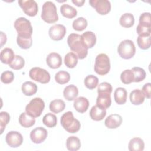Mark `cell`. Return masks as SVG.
Returning a JSON list of instances; mask_svg holds the SVG:
<instances>
[{
	"label": "cell",
	"mask_w": 151,
	"mask_h": 151,
	"mask_svg": "<svg viewBox=\"0 0 151 151\" xmlns=\"http://www.w3.org/2000/svg\"><path fill=\"white\" fill-rule=\"evenodd\" d=\"M66 33V28L61 24H55L51 26L48 31L50 37L54 41L62 40Z\"/></svg>",
	"instance_id": "12"
},
{
	"label": "cell",
	"mask_w": 151,
	"mask_h": 151,
	"mask_svg": "<svg viewBox=\"0 0 151 151\" xmlns=\"http://www.w3.org/2000/svg\"><path fill=\"white\" fill-rule=\"evenodd\" d=\"M84 83L85 86L87 88H88L90 90H92V89H94V88H96L97 87V86L98 85L99 79L94 75H93V74L88 75L85 78Z\"/></svg>",
	"instance_id": "34"
},
{
	"label": "cell",
	"mask_w": 151,
	"mask_h": 151,
	"mask_svg": "<svg viewBox=\"0 0 151 151\" xmlns=\"http://www.w3.org/2000/svg\"><path fill=\"white\" fill-rule=\"evenodd\" d=\"M18 35L17 37L21 38H31L32 34V27L31 22L24 17H19L14 22Z\"/></svg>",
	"instance_id": "2"
},
{
	"label": "cell",
	"mask_w": 151,
	"mask_h": 151,
	"mask_svg": "<svg viewBox=\"0 0 151 151\" xmlns=\"http://www.w3.org/2000/svg\"><path fill=\"white\" fill-rule=\"evenodd\" d=\"M18 2L24 13L27 15L34 17L37 15L38 7L36 1L34 0H21L18 1Z\"/></svg>",
	"instance_id": "9"
},
{
	"label": "cell",
	"mask_w": 151,
	"mask_h": 151,
	"mask_svg": "<svg viewBox=\"0 0 151 151\" xmlns=\"http://www.w3.org/2000/svg\"><path fill=\"white\" fill-rule=\"evenodd\" d=\"M46 62L49 67L55 69L61 65L62 58L61 55L57 52H51L47 55Z\"/></svg>",
	"instance_id": "15"
},
{
	"label": "cell",
	"mask_w": 151,
	"mask_h": 151,
	"mask_svg": "<svg viewBox=\"0 0 151 151\" xmlns=\"http://www.w3.org/2000/svg\"><path fill=\"white\" fill-rule=\"evenodd\" d=\"M120 24L124 28H130L134 23V18L131 13H124L120 18Z\"/></svg>",
	"instance_id": "30"
},
{
	"label": "cell",
	"mask_w": 151,
	"mask_h": 151,
	"mask_svg": "<svg viewBox=\"0 0 151 151\" xmlns=\"http://www.w3.org/2000/svg\"><path fill=\"white\" fill-rule=\"evenodd\" d=\"M78 63V57L76 54L73 52L67 53L64 57V64L65 65L70 68H74Z\"/></svg>",
	"instance_id": "31"
},
{
	"label": "cell",
	"mask_w": 151,
	"mask_h": 151,
	"mask_svg": "<svg viewBox=\"0 0 151 151\" xmlns=\"http://www.w3.org/2000/svg\"><path fill=\"white\" fill-rule=\"evenodd\" d=\"M70 80V74L66 71L61 70L57 72L55 74V81L60 84H64L68 83Z\"/></svg>",
	"instance_id": "32"
},
{
	"label": "cell",
	"mask_w": 151,
	"mask_h": 151,
	"mask_svg": "<svg viewBox=\"0 0 151 151\" xmlns=\"http://www.w3.org/2000/svg\"><path fill=\"white\" fill-rule=\"evenodd\" d=\"M17 42L19 47L22 49L29 48L32 44V39L31 38H21L17 37Z\"/></svg>",
	"instance_id": "41"
},
{
	"label": "cell",
	"mask_w": 151,
	"mask_h": 151,
	"mask_svg": "<svg viewBox=\"0 0 151 151\" xmlns=\"http://www.w3.org/2000/svg\"><path fill=\"white\" fill-rule=\"evenodd\" d=\"M150 90H151V84L150 83H146L142 87V91L143 92L145 97L147 99L150 98Z\"/></svg>",
	"instance_id": "46"
},
{
	"label": "cell",
	"mask_w": 151,
	"mask_h": 151,
	"mask_svg": "<svg viewBox=\"0 0 151 151\" xmlns=\"http://www.w3.org/2000/svg\"><path fill=\"white\" fill-rule=\"evenodd\" d=\"M44 107V100L40 97H35L26 106L25 111L31 117L35 118L41 116Z\"/></svg>",
	"instance_id": "5"
},
{
	"label": "cell",
	"mask_w": 151,
	"mask_h": 151,
	"mask_svg": "<svg viewBox=\"0 0 151 151\" xmlns=\"http://www.w3.org/2000/svg\"><path fill=\"white\" fill-rule=\"evenodd\" d=\"M5 141L8 146L15 148L22 145L23 137L22 134L17 131H10L6 135Z\"/></svg>",
	"instance_id": "11"
},
{
	"label": "cell",
	"mask_w": 151,
	"mask_h": 151,
	"mask_svg": "<svg viewBox=\"0 0 151 151\" xmlns=\"http://www.w3.org/2000/svg\"><path fill=\"white\" fill-rule=\"evenodd\" d=\"M78 94V88L73 84H70L66 86L63 91L64 98L68 101L74 100Z\"/></svg>",
	"instance_id": "19"
},
{
	"label": "cell",
	"mask_w": 151,
	"mask_h": 151,
	"mask_svg": "<svg viewBox=\"0 0 151 151\" xmlns=\"http://www.w3.org/2000/svg\"><path fill=\"white\" fill-rule=\"evenodd\" d=\"M140 24L151 26L150 21V12H143L139 17V23Z\"/></svg>",
	"instance_id": "45"
},
{
	"label": "cell",
	"mask_w": 151,
	"mask_h": 151,
	"mask_svg": "<svg viewBox=\"0 0 151 151\" xmlns=\"http://www.w3.org/2000/svg\"><path fill=\"white\" fill-rule=\"evenodd\" d=\"M112 86L107 82H102L99 86L97 88V93L104 92L111 94L112 92Z\"/></svg>",
	"instance_id": "44"
},
{
	"label": "cell",
	"mask_w": 151,
	"mask_h": 151,
	"mask_svg": "<svg viewBox=\"0 0 151 151\" xmlns=\"http://www.w3.org/2000/svg\"><path fill=\"white\" fill-rule=\"evenodd\" d=\"M134 74V82H140L143 81L146 76V72L141 67H134L131 69Z\"/></svg>",
	"instance_id": "37"
},
{
	"label": "cell",
	"mask_w": 151,
	"mask_h": 151,
	"mask_svg": "<svg viewBox=\"0 0 151 151\" xmlns=\"http://www.w3.org/2000/svg\"><path fill=\"white\" fill-rule=\"evenodd\" d=\"M89 4L100 15H106L111 9V3L108 0H90Z\"/></svg>",
	"instance_id": "10"
},
{
	"label": "cell",
	"mask_w": 151,
	"mask_h": 151,
	"mask_svg": "<svg viewBox=\"0 0 151 151\" xmlns=\"http://www.w3.org/2000/svg\"><path fill=\"white\" fill-rule=\"evenodd\" d=\"M21 90L24 94L27 96H31L37 93V86L32 81H25L22 84Z\"/></svg>",
	"instance_id": "24"
},
{
	"label": "cell",
	"mask_w": 151,
	"mask_h": 151,
	"mask_svg": "<svg viewBox=\"0 0 151 151\" xmlns=\"http://www.w3.org/2000/svg\"><path fill=\"white\" fill-rule=\"evenodd\" d=\"M14 79V74L11 71H5L1 76V80L5 84H9L13 81Z\"/></svg>",
	"instance_id": "43"
},
{
	"label": "cell",
	"mask_w": 151,
	"mask_h": 151,
	"mask_svg": "<svg viewBox=\"0 0 151 151\" xmlns=\"http://www.w3.org/2000/svg\"><path fill=\"white\" fill-rule=\"evenodd\" d=\"M87 21L84 17H78L73 22V28L74 29L81 31H83L87 26Z\"/></svg>",
	"instance_id": "35"
},
{
	"label": "cell",
	"mask_w": 151,
	"mask_h": 151,
	"mask_svg": "<svg viewBox=\"0 0 151 151\" xmlns=\"http://www.w3.org/2000/svg\"><path fill=\"white\" fill-rule=\"evenodd\" d=\"M81 37L85 46L88 49L91 48L96 44V36L95 34L92 31H86L82 35H81Z\"/></svg>",
	"instance_id": "17"
},
{
	"label": "cell",
	"mask_w": 151,
	"mask_h": 151,
	"mask_svg": "<svg viewBox=\"0 0 151 151\" xmlns=\"http://www.w3.org/2000/svg\"><path fill=\"white\" fill-rule=\"evenodd\" d=\"M19 122L22 127L28 128L32 126L35 124V119L34 117L28 114L25 111L20 114L19 117Z\"/></svg>",
	"instance_id": "26"
},
{
	"label": "cell",
	"mask_w": 151,
	"mask_h": 151,
	"mask_svg": "<svg viewBox=\"0 0 151 151\" xmlns=\"http://www.w3.org/2000/svg\"><path fill=\"white\" fill-rule=\"evenodd\" d=\"M10 120V116L9 113L6 111H1L0 113V127L1 134H2L5 129L6 124Z\"/></svg>",
	"instance_id": "40"
},
{
	"label": "cell",
	"mask_w": 151,
	"mask_h": 151,
	"mask_svg": "<svg viewBox=\"0 0 151 151\" xmlns=\"http://www.w3.org/2000/svg\"><path fill=\"white\" fill-rule=\"evenodd\" d=\"M151 26H147L139 24L136 28V31L139 35L149 36L150 35Z\"/></svg>",
	"instance_id": "42"
},
{
	"label": "cell",
	"mask_w": 151,
	"mask_h": 151,
	"mask_svg": "<svg viewBox=\"0 0 151 151\" xmlns=\"http://www.w3.org/2000/svg\"><path fill=\"white\" fill-rule=\"evenodd\" d=\"M122 123V117L118 114H113L109 116L104 121L105 126L109 129H116L119 127Z\"/></svg>",
	"instance_id": "16"
},
{
	"label": "cell",
	"mask_w": 151,
	"mask_h": 151,
	"mask_svg": "<svg viewBox=\"0 0 151 151\" xmlns=\"http://www.w3.org/2000/svg\"><path fill=\"white\" fill-rule=\"evenodd\" d=\"M110 94H111L108 93H98V96L96 99V105L103 109L109 108L111 104Z\"/></svg>",
	"instance_id": "14"
},
{
	"label": "cell",
	"mask_w": 151,
	"mask_h": 151,
	"mask_svg": "<svg viewBox=\"0 0 151 151\" xmlns=\"http://www.w3.org/2000/svg\"><path fill=\"white\" fill-rule=\"evenodd\" d=\"M144 147V142L140 137H134L132 139L128 145V148L130 151H142Z\"/></svg>",
	"instance_id": "25"
},
{
	"label": "cell",
	"mask_w": 151,
	"mask_h": 151,
	"mask_svg": "<svg viewBox=\"0 0 151 151\" xmlns=\"http://www.w3.org/2000/svg\"><path fill=\"white\" fill-rule=\"evenodd\" d=\"M106 115V109H101L97 105L93 106L90 111V116L95 121H100L104 119Z\"/></svg>",
	"instance_id": "20"
},
{
	"label": "cell",
	"mask_w": 151,
	"mask_h": 151,
	"mask_svg": "<svg viewBox=\"0 0 151 151\" xmlns=\"http://www.w3.org/2000/svg\"><path fill=\"white\" fill-rule=\"evenodd\" d=\"M66 147L70 151L78 150L81 147L80 139L74 136L68 137L66 140Z\"/></svg>",
	"instance_id": "28"
},
{
	"label": "cell",
	"mask_w": 151,
	"mask_h": 151,
	"mask_svg": "<svg viewBox=\"0 0 151 151\" xmlns=\"http://www.w3.org/2000/svg\"><path fill=\"white\" fill-rule=\"evenodd\" d=\"M94 69L95 72L99 75L107 74L110 69V63L109 57L106 54H99L95 59Z\"/></svg>",
	"instance_id": "6"
},
{
	"label": "cell",
	"mask_w": 151,
	"mask_h": 151,
	"mask_svg": "<svg viewBox=\"0 0 151 151\" xmlns=\"http://www.w3.org/2000/svg\"><path fill=\"white\" fill-rule=\"evenodd\" d=\"M60 12L64 17L67 18H73L77 14L76 9L67 4H64L61 6Z\"/></svg>",
	"instance_id": "27"
},
{
	"label": "cell",
	"mask_w": 151,
	"mask_h": 151,
	"mask_svg": "<svg viewBox=\"0 0 151 151\" xmlns=\"http://www.w3.org/2000/svg\"><path fill=\"white\" fill-rule=\"evenodd\" d=\"M25 65V60L21 55H17L15 56L13 61L9 64V66L14 70H18L22 68Z\"/></svg>",
	"instance_id": "39"
},
{
	"label": "cell",
	"mask_w": 151,
	"mask_h": 151,
	"mask_svg": "<svg viewBox=\"0 0 151 151\" xmlns=\"http://www.w3.org/2000/svg\"><path fill=\"white\" fill-rule=\"evenodd\" d=\"M117 52L122 58L130 59L134 55L136 47L132 40H124L119 44L117 47Z\"/></svg>",
	"instance_id": "7"
},
{
	"label": "cell",
	"mask_w": 151,
	"mask_h": 151,
	"mask_svg": "<svg viewBox=\"0 0 151 151\" xmlns=\"http://www.w3.org/2000/svg\"><path fill=\"white\" fill-rule=\"evenodd\" d=\"M15 54L13 50L9 48H5L1 51L0 59L2 63L9 64L14 59Z\"/></svg>",
	"instance_id": "22"
},
{
	"label": "cell",
	"mask_w": 151,
	"mask_h": 151,
	"mask_svg": "<svg viewBox=\"0 0 151 151\" xmlns=\"http://www.w3.org/2000/svg\"><path fill=\"white\" fill-rule=\"evenodd\" d=\"M127 92L123 87L117 88L114 93V98L116 103L118 104H123L127 100Z\"/></svg>",
	"instance_id": "23"
},
{
	"label": "cell",
	"mask_w": 151,
	"mask_h": 151,
	"mask_svg": "<svg viewBox=\"0 0 151 151\" xmlns=\"http://www.w3.org/2000/svg\"><path fill=\"white\" fill-rule=\"evenodd\" d=\"M30 78L42 84H46L50 80V74L45 69L35 67L32 68L29 72Z\"/></svg>",
	"instance_id": "8"
},
{
	"label": "cell",
	"mask_w": 151,
	"mask_h": 151,
	"mask_svg": "<svg viewBox=\"0 0 151 151\" xmlns=\"http://www.w3.org/2000/svg\"><path fill=\"white\" fill-rule=\"evenodd\" d=\"M73 104L75 109L78 112L83 113L87 110L89 106V101L84 97H79L75 99Z\"/></svg>",
	"instance_id": "18"
},
{
	"label": "cell",
	"mask_w": 151,
	"mask_h": 151,
	"mask_svg": "<svg viewBox=\"0 0 151 151\" xmlns=\"http://www.w3.org/2000/svg\"><path fill=\"white\" fill-rule=\"evenodd\" d=\"M41 18L47 23H54L58 21L57 8L52 1H46L42 5Z\"/></svg>",
	"instance_id": "4"
},
{
	"label": "cell",
	"mask_w": 151,
	"mask_h": 151,
	"mask_svg": "<svg viewBox=\"0 0 151 151\" xmlns=\"http://www.w3.org/2000/svg\"><path fill=\"white\" fill-rule=\"evenodd\" d=\"M67 43L70 50L77 55L78 58L84 59L88 54V48L85 46L81 35L76 34H70L67 38Z\"/></svg>",
	"instance_id": "1"
},
{
	"label": "cell",
	"mask_w": 151,
	"mask_h": 151,
	"mask_svg": "<svg viewBox=\"0 0 151 151\" xmlns=\"http://www.w3.org/2000/svg\"><path fill=\"white\" fill-rule=\"evenodd\" d=\"M47 135L48 132L45 128L38 127L31 130L30 133V139L33 143L39 144L46 139Z\"/></svg>",
	"instance_id": "13"
},
{
	"label": "cell",
	"mask_w": 151,
	"mask_h": 151,
	"mask_svg": "<svg viewBox=\"0 0 151 151\" xmlns=\"http://www.w3.org/2000/svg\"><path fill=\"white\" fill-rule=\"evenodd\" d=\"M72 2L77 6H81L85 2L84 0H72Z\"/></svg>",
	"instance_id": "48"
},
{
	"label": "cell",
	"mask_w": 151,
	"mask_h": 151,
	"mask_svg": "<svg viewBox=\"0 0 151 151\" xmlns=\"http://www.w3.org/2000/svg\"><path fill=\"white\" fill-rule=\"evenodd\" d=\"M129 98L130 102L133 104L139 105L143 103L145 97L142 90L139 89H134L130 92Z\"/></svg>",
	"instance_id": "21"
},
{
	"label": "cell",
	"mask_w": 151,
	"mask_h": 151,
	"mask_svg": "<svg viewBox=\"0 0 151 151\" xmlns=\"http://www.w3.org/2000/svg\"><path fill=\"white\" fill-rule=\"evenodd\" d=\"M1 46L2 47L3 44L6 43V35L5 34H4L2 31H1Z\"/></svg>",
	"instance_id": "47"
},
{
	"label": "cell",
	"mask_w": 151,
	"mask_h": 151,
	"mask_svg": "<svg viewBox=\"0 0 151 151\" xmlns=\"http://www.w3.org/2000/svg\"><path fill=\"white\" fill-rule=\"evenodd\" d=\"M65 107V102L61 99H55L51 101L49 105L50 111L54 113H58L63 111Z\"/></svg>",
	"instance_id": "29"
},
{
	"label": "cell",
	"mask_w": 151,
	"mask_h": 151,
	"mask_svg": "<svg viewBox=\"0 0 151 151\" xmlns=\"http://www.w3.org/2000/svg\"><path fill=\"white\" fill-rule=\"evenodd\" d=\"M120 80L125 84L134 82V74L131 70H125L120 74Z\"/></svg>",
	"instance_id": "38"
},
{
	"label": "cell",
	"mask_w": 151,
	"mask_h": 151,
	"mask_svg": "<svg viewBox=\"0 0 151 151\" xmlns=\"http://www.w3.org/2000/svg\"><path fill=\"white\" fill-rule=\"evenodd\" d=\"M42 123L48 127H54L57 123V117L51 113H48L43 117Z\"/></svg>",
	"instance_id": "33"
},
{
	"label": "cell",
	"mask_w": 151,
	"mask_h": 151,
	"mask_svg": "<svg viewBox=\"0 0 151 151\" xmlns=\"http://www.w3.org/2000/svg\"><path fill=\"white\" fill-rule=\"evenodd\" d=\"M60 121L63 127L68 133H76L80 129L81 124L79 120L74 118L73 113L70 111L64 113Z\"/></svg>",
	"instance_id": "3"
},
{
	"label": "cell",
	"mask_w": 151,
	"mask_h": 151,
	"mask_svg": "<svg viewBox=\"0 0 151 151\" xmlns=\"http://www.w3.org/2000/svg\"><path fill=\"white\" fill-rule=\"evenodd\" d=\"M137 43L140 48L142 50L149 49L150 47V35L141 36L139 35L137 38Z\"/></svg>",
	"instance_id": "36"
}]
</instances>
